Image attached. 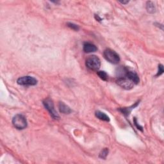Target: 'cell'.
<instances>
[{
    "instance_id": "cell-8",
    "label": "cell",
    "mask_w": 164,
    "mask_h": 164,
    "mask_svg": "<svg viewBox=\"0 0 164 164\" xmlns=\"http://www.w3.org/2000/svg\"><path fill=\"white\" fill-rule=\"evenodd\" d=\"M83 51L86 53H93L97 50V47L94 44L90 43V42H85L83 44Z\"/></svg>"
},
{
    "instance_id": "cell-5",
    "label": "cell",
    "mask_w": 164,
    "mask_h": 164,
    "mask_svg": "<svg viewBox=\"0 0 164 164\" xmlns=\"http://www.w3.org/2000/svg\"><path fill=\"white\" fill-rule=\"evenodd\" d=\"M17 83L18 85L23 86H34L37 85V80L33 76H26L18 78Z\"/></svg>"
},
{
    "instance_id": "cell-15",
    "label": "cell",
    "mask_w": 164,
    "mask_h": 164,
    "mask_svg": "<svg viewBox=\"0 0 164 164\" xmlns=\"http://www.w3.org/2000/svg\"><path fill=\"white\" fill-rule=\"evenodd\" d=\"M67 27H69L71 29H73V30H75V31H78V30H79V28H80L78 25H75L74 23H71V22H68Z\"/></svg>"
},
{
    "instance_id": "cell-17",
    "label": "cell",
    "mask_w": 164,
    "mask_h": 164,
    "mask_svg": "<svg viewBox=\"0 0 164 164\" xmlns=\"http://www.w3.org/2000/svg\"><path fill=\"white\" fill-rule=\"evenodd\" d=\"M134 123H135V125L137 126V128H138V129H139L140 130L142 131V128L141 127V126H140L139 125H138V124H137V120H136V119H134Z\"/></svg>"
},
{
    "instance_id": "cell-12",
    "label": "cell",
    "mask_w": 164,
    "mask_h": 164,
    "mask_svg": "<svg viewBox=\"0 0 164 164\" xmlns=\"http://www.w3.org/2000/svg\"><path fill=\"white\" fill-rule=\"evenodd\" d=\"M138 104H139V102H137L135 104H134V105L132 106L131 107H129V108L128 107V108H123V109H121L119 110H121V112H122L123 114L126 115V116H128V115L130 114V113L131 112V111H132V110L137 106Z\"/></svg>"
},
{
    "instance_id": "cell-1",
    "label": "cell",
    "mask_w": 164,
    "mask_h": 164,
    "mask_svg": "<svg viewBox=\"0 0 164 164\" xmlns=\"http://www.w3.org/2000/svg\"><path fill=\"white\" fill-rule=\"evenodd\" d=\"M85 64L87 67L90 70L97 71L101 67V60L97 56L91 55L86 59Z\"/></svg>"
},
{
    "instance_id": "cell-2",
    "label": "cell",
    "mask_w": 164,
    "mask_h": 164,
    "mask_svg": "<svg viewBox=\"0 0 164 164\" xmlns=\"http://www.w3.org/2000/svg\"><path fill=\"white\" fill-rule=\"evenodd\" d=\"M103 56L104 58L111 64H117L120 62L119 55L111 49H107L104 50L103 52Z\"/></svg>"
},
{
    "instance_id": "cell-4",
    "label": "cell",
    "mask_w": 164,
    "mask_h": 164,
    "mask_svg": "<svg viewBox=\"0 0 164 164\" xmlns=\"http://www.w3.org/2000/svg\"><path fill=\"white\" fill-rule=\"evenodd\" d=\"M43 104L44 105L45 108L48 110L49 113L50 114L51 116L54 119H60V116L57 112V111L55 109L54 104L53 101H52L50 98H47L43 101Z\"/></svg>"
},
{
    "instance_id": "cell-14",
    "label": "cell",
    "mask_w": 164,
    "mask_h": 164,
    "mask_svg": "<svg viewBox=\"0 0 164 164\" xmlns=\"http://www.w3.org/2000/svg\"><path fill=\"white\" fill-rule=\"evenodd\" d=\"M109 150L108 148H104L102 151H101V153H100L99 157L101 159H106L107 156L109 155Z\"/></svg>"
},
{
    "instance_id": "cell-3",
    "label": "cell",
    "mask_w": 164,
    "mask_h": 164,
    "mask_svg": "<svg viewBox=\"0 0 164 164\" xmlns=\"http://www.w3.org/2000/svg\"><path fill=\"white\" fill-rule=\"evenodd\" d=\"M12 124L18 130H24L27 127V121L24 116L17 114L12 119Z\"/></svg>"
},
{
    "instance_id": "cell-6",
    "label": "cell",
    "mask_w": 164,
    "mask_h": 164,
    "mask_svg": "<svg viewBox=\"0 0 164 164\" xmlns=\"http://www.w3.org/2000/svg\"><path fill=\"white\" fill-rule=\"evenodd\" d=\"M116 82L119 86H120L121 88H123L125 90L132 89L134 87V85H135L127 77L119 78L117 80Z\"/></svg>"
},
{
    "instance_id": "cell-9",
    "label": "cell",
    "mask_w": 164,
    "mask_h": 164,
    "mask_svg": "<svg viewBox=\"0 0 164 164\" xmlns=\"http://www.w3.org/2000/svg\"><path fill=\"white\" fill-rule=\"evenodd\" d=\"M58 108L60 112L64 114H69L72 112V110L70 109L69 107L66 105L63 102H60L58 104Z\"/></svg>"
},
{
    "instance_id": "cell-13",
    "label": "cell",
    "mask_w": 164,
    "mask_h": 164,
    "mask_svg": "<svg viewBox=\"0 0 164 164\" xmlns=\"http://www.w3.org/2000/svg\"><path fill=\"white\" fill-rule=\"evenodd\" d=\"M97 75L99 76V77L101 78V80H103L104 81H107L108 78H109V76H108L107 73L105 71H97Z\"/></svg>"
},
{
    "instance_id": "cell-11",
    "label": "cell",
    "mask_w": 164,
    "mask_h": 164,
    "mask_svg": "<svg viewBox=\"0 0 164 164\" xmlns=\"http://www.w3.org/2000/svg\"><path fill=\"white\" fill-rule=\"evenodd\" d=\"M146 9L147 11L150 14H153L156 12V7L155 4L152 1H147L146 3Z\"/></svg>"
},
{
    "instance_id": "cell-10",
    "label": "cell",
    "mask_w": 164,
    "mask_h": 164,
    "mask_svg": "<svg viewBox=\"0 0 164 164\" xmlns=\"http://www.w3.org/2000/svg\"><path fill=\"white\" fill-rule=\"evenodd\" d=\"M95 115H96V117H97L98 119L101 121H106V122H109V121H110L109 117L108 116L107 114L102 112V111H96V113H95Z\"/></svg>"
},
{
    "instance_id": "cell-16",
    "label": "cell",
    "mask_w": 164,
    "mask_h": 164,
    "mask_svg": "<svg viewBox=\"0 0 164 164\" xmlns=\"http://www.w3.org/2000/svg\"><path fill=\"white\" fill-rule=\"evenodd\" d=\"M163 73V65L162 64H160L158 65V73L156 74V76H159L160 75L162 74Z\"/></svg>"
},
{
    "instance_id": "cell-18",
    "label": "cell",
    "mask_w": 164,
    "mask_h": 164,
    "mask_svg": "<svg viewBox=\"0 0 164 164\" xmlns=\"http://www.w3.org/2000/svg\"><path fill=\"white\" fill-rule=\"evenodd\" d=\"M119 3H122V4H123V5H126V4H127V3H129V1H119Z\"/></svg>"
},
{
    "instance_id": "cell-7",
    "label": "cell",
    "mask_w": 164,
    "mask_h": 164,
    "mask_svg": "<svg viewBox=\"0 0 164 164\" xmlns=\"http://www.w3.org/2000/svg\"><path fill=\"white\" fill-rule=\"evenodd\" d=\"M126 76L128 78L129 80L132 81L135 85L138 84L139 83V81H140L139 77L137 75V74L135 73V72L127 70L126 73Z\"/></svg>"
}]
</instances>
